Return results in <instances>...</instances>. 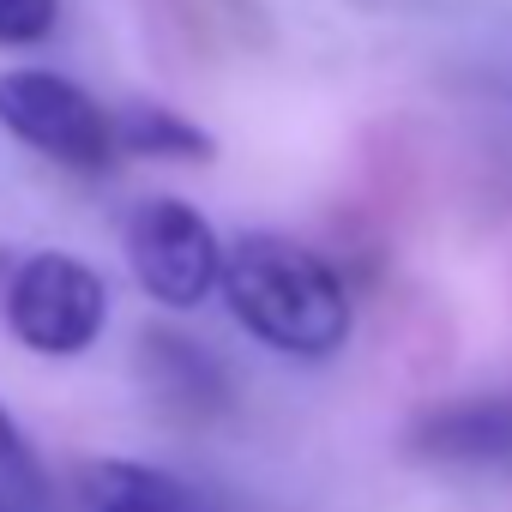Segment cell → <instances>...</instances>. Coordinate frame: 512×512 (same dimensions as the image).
Instances as JSON below:
<instances>
[{"label": "cell", "mask_w": 512, "mask_h": 512, "mask_svg": "<svg viewBox=\"0 0 512 512\" xmlns=\"http://www.w3.org/2000/svg\"><path fill=\"white\" fill-rule=\"evenodd\" d=\"M139 344H145V380H151V392H157L169 410H181V416H211V410L223 404V374H217V362H211L199 344H187V338H175V332H145Z\"/></svg>", "instance_id": "cell-7"}, {"label": "cell", "mask_w": 512, "mask_h": 512, "mask_svg": "<svg viewBox=\"0 0 512 512\" xmlns=\"http://www.w3.org/2000/svg\"><path fill=\"white\" fill-rule=\"evenodd\" d=\"M0 512H13V506H7V500H0Z\"/></svg>", "instance_id": "cell-11"}, {"label": "cell", "mask_w": 512, "mask_h": 512, "mask_svg": "<svg viewBox=\"0 0 512 512\" xmlns=\"http://www.w3.org/2000/svg\"><path fill=\"white\" fill-rule=\"evenodd\" d=\"M61 19V0H0V43H43Z\"/></svg>", "instance_id": "cell-10"}, {"label": "cell", "mask_w": 512, "mask_h": 512, "mask_svg": "<svg viewBox=\"0 0 512 512\" xmlns=\"http://www.w3.org/2000/svg\"><path fill=\"white\" fill-rule=\"evenodd\" d=\"M109 320L103 278L73 253H31L7 284V332L37 356H79Z\"/></svg>", "instance_id": "cell-3"}, {"label": "cell", "mask_w": 512, "mask_h": 512, "mask_svg": "<svg viewBox=\"0 0 512 512\" xmlns=\"http://www.w3.org/2000/svg\"><path fill=\"white\" fill-rule=\"evenodd\" d=\"M73 494H79V512H223V500H211L187 476H169L133 458H91Z\"/></svg>", "instance_id": "cell-6"}, {"label": "cell", "mask_w": 512, "mask_h": 512, "mask_svg": "<svg viewBox=\"0 0 512 512\" xmlns=\"http://www.w3.org/2000/svg\"><path fill=\"white\" fill-rule=\"evenodd\" d=\"M127 266L163 308H199L223 278V247L187 199H145L127 217Z\"/></svg>", "instance_id": "cell-4"}, {"label": "cell", "mask_w": 512, "mask_h": 512, "mask_svg": "<svg viewBox=\"0 0 512 512\" xmlns=\"http://www.w3.org/2000/svg\"><path fill=\"white\" fill-rule=\"evenodd\" d=\"M410 452L452 470H512V392H470L434 404L410 428Z\"/></svg>", "instance_id": "cell-5"}, {"label": "cell", "mask_w": 512, "mask_h": 512, "mask_svg": "<svg viewBox=\"0 0 512 512\" xmlns=\"http://www.w3.org/2000/svg\"><path fill=\"white\" fill-rule=\"evenodd\" d=\"M217 290H223L229 314L278 356L320 362V356L344 350V338H350L344 278L314 247H302L290 235H241L223 253Z\"/></svg>", "instance_id": "cell-1"}, {"label": "cell", "mask_w": 512, "mask_h": 512, "mask_svg": "<svg viewBox=\"0 0 512 512\" xmlns=\"http://www.w3.org/2000/svg\"><path fill=\"white\" fill-rule=\"evenodd\" d=\"M0 127L67 169H109L121 157L115 115L91 91H79L73 79L37 73V67L0 73Z\"/></svg>", "instance_id": "cell-2"}, {"label": "cell", "mask_w": 512, "mask_h": 512, "mask_svg": "<svg viewBox=\"0 0 512 512\" xmlns=\"http://www.w3.org/2000/svg\"><path fill=\"white\" fill-rule=\"evenodd\" d=\"M115 151L133 157H181V163H211L217 145L205 127H193L187 115L163 109V103H127L115 115Z\"/></svg>", "instance_id": "cell-8"}, {"label": "cell", "mask_w": 512, "mask_h": 512, "mask_svg": "<svg viewBox=\"0 0 512 512\" xmlns=\"http://www.w3.org/2000/svg\"><path fill=\"white\" fill-rule=\"evenodd\" d=\"M0 500L13 512H49V476H43L25 428L7 416V404H0Z\"/></svg>", "instance_id": "cell-9"}]
</instances>
